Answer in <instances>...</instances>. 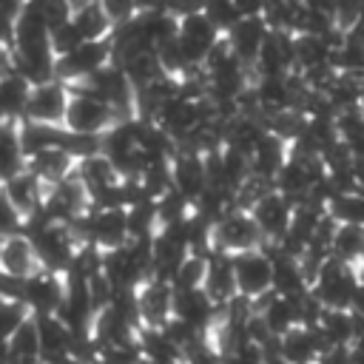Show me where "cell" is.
<instances>
[{"label": "cell", "instance_id": "13", "mask_svg": "<svg viewBox=\"0 0 364 364\" xmlns=\"http://www.w3.org/2000/svg\"><path fill=\"white\" fill-rule=\"evenodd\" d=\"M296 68L293 60V34L290 31H267L259 57L253 63L256 77H282Z\"/></svg>", "mask_w": 364, "mask_h": 364}, {"label": "cell", "instance_id": "32", "mask_svg": "<svg viewBox=\"0 0 364 364\" xmlns=\"http://www.w3.org/2000/svg\"><path fill=\"white\" fill-rule=\"evenodd\" d=\"M202 14L208 17V23H210L219 34H225V31L239 20V11H236V3H233V0H205Z\"/></svg>", "mask_w": 364, "mask_h": 364}, {"label": "cell", "instance_id": "5", "mask_svg": "<svg viewBox=\"0 0 364 364\" xmlns=\"http://www.w3.org/2000/svg\"><path fill=\"white\" fill-rule=\"evenodd\" d=\"M250 216L256 219L259 230H262V239H264V247H276L287 228H290V216H293V202L276 191H267L262 193L250 208Z\"/></svg>", "mask_w": 364, "mask_h": 364}, {"label": "cell", "instance_id": "20", "mask_svg": "<svg viewBox=\"0 0 364 364\" xmlns=\"http://www.w3.org/2000/svg\"><path fill=\"white\" fill-rule=\"evenodd\" d=\"M267 250V247H264ZM270 253V290L279 296H299L310 287L301 264L296 256H287L282 250H267Z\"/></svg>", "mask_w": 364, "mask_h": 364}, {"label": "cell", "instance_id": "4", "mask_svg": "<svg viewBox=\"0 0 364 364\" xmlns=\"http://www.w3.org/2000/svg\"><path fill=\"white\" fill-rule=\"evenodd\" d=\"M117 122L114 111L97 100L94 94L77 88L68 94V105L63 114V128L71 134H105Z\"/></svg>", "mask_w": 364, "mask_h": 364}, {"label": "cell", "instance_id": "26", "mask_svg": "<svg viewBox=\"0 0 364 364\" xmlns=\"http://www.w3.org/2000/svg\"><path fill=\"white\" fill-rule=\"evenodd\" d=\"M6 347H9V361H11V364H40L37 324H34L31 316L14 330V336L6 341Z\"/></svg>", "mask_w": 364, "mask_h": 364}, {"label": "cell", "instance_id": "8", "mask_svg": "<svg viewBox=\"0 0 364 364\" xmlns=\"http://www.w3.org/2000/svg\"><path fill=\"white\" fill-rule=\"evenodd\" d=\"M219 37L222 34L208 23V17L202 11H191L176 20V43H179L182 54L188 57V63L196 68L210 54V48L219 43Z\"/></svg>", "mask_w": 364, "mask_h": 364}, {"label": "cell", "instance_id": "17", "mask_svg": "<svg viewBox=\"0 0 364 364\" xmlns=\"http://www.w3.org/2000/svg\"><path fill=\"white\" fill-rule=\"evenodd\" d=\"M202 290L205 296L216 304L225 307L228 301H233L236 293V276H233V256L228 253H208V267H205V279H202Z\"/></svg>", "mask_w": 364, "mask_h": 364}, {"label": "cell", "instance_id": "2", "mask_svg": "<svg viewBox=\"0 0 364 364\" xmlns=\"http://www.w3.org/2000/svg\"><path fill=\"white\" fill-rule=\"evenodd\" d=\"M256 247H264V239H262V230L247 208L228 210L210 228V250H216V253L236 256V253L256 250Z\"/></svg>", "mask_w": 364, "mask_h": 364}, {"label": "cell", "instance_id": "36", "mask_svg": "<svg viewBox=\"0 0 364 364\" xmlns=\"http://www.w3.org/2000/svg\"><path fill=\"white\" fill-rule=\"evenodd\" d=\"M293 3H301V0H293Z\"/></svg>", "mask_w": 364, "mask_h": 364}, {"label": "cell", "instance_id": "33", "mask_svg": "<svg viewBox=\"0 0 364 364\" xmlns=\"http://www.w3.org/2000/svg\"><path fill=\"white\" fill-rule=\"evenodd\" d=\"M37 9H40V14H43L48 31L65 26V23L71 20V14H74V3H71V0H37Z\"/></svg>", "mask_w": 364, "mask_h": 364}, {"label": "cell", "instance_id": "31", "mask_svg": "<svg viewBox=\"0 0 364 364\" xmlns=\"http://www.w3.org/2000/svg\"><path fill=\"white\" fill-rule=\"evenodd\" d=\"M28 316L31 313L20 299H0V344H6Z\"/></svg>", "mask_w": 364, "mask_h": 364}, {"label": "cell", "instance_id": "11", "mask_svg": "<svg viewBox=\"0 0 364 364\" xmlns=\"http://www.w3.org/2000/svg\"><path fill=\"white\" fill-rule=\"evenodd\" d=\"M324 350H327V344L318 336V330L304 327V324H296L276 338V355L284 364H316Z\"/></svg>", "mask_w": 364, "mask_h": 364}, {"label": "cell", "instance_id": "19", "mask_svg": "<svg viewBox=\"0 0 364 364\" xmlns=\"http://www.w3.org/2000/svg\"><path fill=\"white\" fill-rule=\"evenodd\" d=\"M0 188H3V193H6V199L17 208V213L26 219V216H31L37 208H40V202H43V193H46V185L28 171V168H23L20 173H14V176H9V179H3L0 182Z\"/></svg>", "mask_w": 364, "mask_h": 364}, {"label": "cell", "instance_id": "35", "mask_svg": "<svg viewBox=\"0 0 364 364\" xmlns=\"http://www.w3.org/2000/svg\"><path fill=\"white\" fill-rule=\"evenodd\" d=\"M23 228V216L17 213V208L6 199L3 188H0V239L3 236H11V233H20Z\"/></svg>", "mask_w": 364, "mask_h": 364}, {"label": "cell", "instance_id": "30", "mask_svg": "<svg viewBox=\"0 0 364 364\" xmlns=\"http://www.w3.org/2000/svg\"><path fill=\"white\" fill-rule=\"evenodd\" d=\"M205 267H208V256H202V253H188V256L182 259L179 270L173 273L171 287H173V290H196V287H202Z\"/></svg>", "mask_w": 364, "mask_h": 364}, {"label": "cell", "instance_id": "10", "mask_svg": "<svg viewBox=\"0 0 364 364\" xmlns=\"http://www.w3.org/2000/svg\"><path fill=\"white\" fill-rule=\"evenodd\" d=\"M267 23L262 20V14H250V17H239L222 37L228 43V48L233 51V57L245 65V68H253L256 57H259V48L267 37Z\"/></svg>", "mask_w": 364, "mask_h": 364}, {"label": "cell", "instance_id": "25", "mask_svg": "<svg viewBox=\"0 0 364 364\" xmlns=\"http://www.w3.org/2000/svg\"><path fill=\"white\" fill-rule=\"evenodd\" d=\"M71 26L77 28V34L82 40H108L114 26L111 20L105 17L102 6L97 0H88V3H80L74 6V14H71Z\"/></svg>", "mask_w": 364, "mask_h": 364}, {"label": "cell", "instance_id": "28", "mask_svg": "<svg viewBox=\"0 0 364 364\" xmlns=\"http://www.w3.org/2000/svg\"><path fill=\"white\" fill-rule=\"evenodd\" d=\"M26 168V156L17 139V122H0V182L20 173Z\"/></svg>", "mask_w": 364, "mask_h": 364}, {"label": "cell", "instance_id": "15", "mask_svg": "<svg viewBox=\"0 0 364 364\" xmlns=\"http://www.w3.org/2000/svg\"><path fill=\"white\" fill-rule=\"evenodd\" d=\"M37 324V341H40V364H65L71 358V341L74 333L57 318V316H31Z\"/></svg>", "mask_w": 364, "mask_h": 364}, {"label": "cell", "instance_id": "18", "mask_svg": "<svg viewBox=\"0 0 364 364\" xmlns=\"http://www.w3.org/2000/svg\"><path fill=\"white\" fill-rule=\"evenodd\" d=\"M34 270H40V262L34 256V245L26 233H11L0 239V273L11 279H28Z\"/></svg>", "mask_w": 364, "mask_h": 364}, {"label": "cell", "instance_id": "3", "mask_svg": "<svg viewBox=\"0 0 364 364\" xmlns=\"http://www.w3.org/2000/svg\"><path fill=\"white\" fill-rule=\"evenodd\" d=\"M111 63V43L108 40H82L68 54H60L54 60V80L65 85H77L102 65Z\"/></svg>", "mask_w": 364, "mask_h": 364}, {"label": "cell", "instance_id": "24", "mask_svg": "<svg viewBox=\"0 0 364 364\" xmlns=\"http://www.w3.org/2000/svg\"><path fill=\"white\" fill-rule=\"evenodd\" d=\"M316 330L327 347H350L355 338V316L350 310H321Z\"/></svg>", "mask_w": 364, "mask_h": 364}, {"label": "cell", "instance_id": "7", "mask_svg": "<svg viewBox=\"0 0 364 364\" xmlns=\"http://www.w3.org/2000/svg\"><path fill=\"white\" fill-rule=\"evenodd\" d=\"M65 293V279L51 270H34L28 279H23L20 301L28 307L31 316H54Z\"/></svg>", "mask_w": 364, "mask_h": 364}, {"label": "cell", "instance_id": "16", "mask_svg": "<svg viewBox=\"0 0 364 364\" xmlns=\"http://www.w3.org/2000/svg\"><path fill=\"white\" fill-rule=\"evenodd\" d=\"M171 301L173 287L156 279H145L136 287V310H139V327H162L171 318Z\"/></svg>", "mask_w": 364, "mask_h": 364}, {"label": "cell", "instance_id": "34", "mask_svg": "<svg viewBox=\"0 0 364 364\" xmlns=\"http://www.w3.org/2000/svg\"><path fill=\"white\" fill-rule=\"evenodd\" d=\"M105 11V17L111 20V26H122L136 14V3L134 0H97Z\"/></svg>", "mask_w": 364, "mask_h": 364}, {"label": "cell", "instance_id": "29", "mask_svg": "<svg viewBox=\"0 0 364 364\" xmlns=\"http://www.w3.org/2000/svg\"><path fill=\"white\" fill-rule=\"evenodd\" d=\"M327 213L336 225H355L364 228V193L353 191V193H341L327 205Z\"/></svg>", "mask_w": 364, "mask_h": 364}, {"label": "cell", "instance_id": "21", "mask_svg": "<svg viewBox=\"0 0 364 364\" xmlns=\"http://www.w3.org/2000/svg\"><path fill=\"white\" fill-rule=\"evenodd\" d=\"M250 307H253V313L262 318V324L270 330V336H282V333H287L290 327H296L299 324V316H296V307H293V299H287V296H279V293H264L262 299H256V301H250Z\"/></svg>", "mask_w": 364, "mask_h": 364}, {"label": "cell", "instance_id": "27", "mask_svg": "<svg viewBox=\"0 0 364 364\" xmlns=\"http://www.w3.org/2000/svg\"><path fill=\"white\" fill-rule=\"evenodd\" d=\"M330 256L341 259V262H361L364 259V228L355 225H336L333 236H330Z\"/></svg>", "mask_w": 364, "mask_h": 364}, {"label": "cell", "instance_id": "9", "mask_svg": "<svg viewBox=\"0 0 364 364\" xmlns=\"http://www.w3.org/2000/svg\"><path fill=\"white\" fill-rule=\"evenodd\" d=\"M68 94H71V88L65 82H60V80H48L43 85H31V97H28L23 119L46 122V125H63Z\"/></svg>", "mask_w": 364, "mask_h": 364}, {"label": "cell", "instance_id": "6", "mask_svg": "<svg viewBox=\"0 0 364 364\" xmlns=\"http://www.w3.org/2000/svg\"><path fill=\"white\" fill-rule=\"evenodd\" d=\"M233 276H236V293L247 301L262 299L270 293V253L264 247L245 250L233 256Z\"/></svg>", "mask_w": 364, "mask_h": 364}, {"label": "cell", "instance_id": "1", "mask_svg": "<svg viewBox=\"0 0 364 364\" xmlns=\"http://www.w3.org/2000/svg\"><path fill=\"white\" fill-rule=\"evenodd\" d=\"M355 287H358V267L336 256H327L310 282V293L318 299L324 310H350Z\"/></svg>", "mask_w": 364, "mask_h": 364}, {"label": "cell", "instance_id": "14", "mask_svg": "<svg viewBox=\"0 0 364 364\" xmlns=\"http://www.w3.org/2000/svg\"><path fill=\"white\" fill-rule=\"evenodd\" d=\"M222 307H216L202 287L196 290H173V301H171V318H179L202 333H208L216 321Z\"/></svg>", "mask_w": 364, "mask_h": 364}, {"label": "cell", "instance_id": "23", "mask_svg": "<svg viewBox=\"0 0 364 364\" xmlns=\"http://www.w3.org/2000/svg\"><path fill=\"white\" fill-rule=\"evenodd\" d=\"M31 97V82L20 77L14 68L0 74V122H17L26 114Z\"/></svg>", "mask_w": 364, "mask_h": 364}, {"label": "cell", "instance_id": "22", "mask_svg": "<svg viewBox=\"0 0 364 364\" xmlns=\"http://www.w3.org/2000/svg\"><path fill=\"white\" fill-rule=\"evenodd\" d=\"M287 154H290L287 142H284V139H279L276 134L264 131V134H262V139L256 142L253 154L247 156V159H250V176L264 179V182H270V185H273V176H276V173H279V168L284 165Z\"/></svg>", "mask_w": 364, "mask_h": 364}, {"label": "cell", "instance_id": "12", "mask_svg": "<svg viewBox=\"0 0 364 364\" xmlns=\"http://www.w3.org/2000/svg\"><path fill=\"white\" fill-rule=\"evenodd\" d=\"M171 185L182 199H188L193 205L202 196V191L208 188V171H205L202 154L176 151L171 156Z\"/></svg>", "mask_w": 364, "mask_h": 364}]
</instances>
